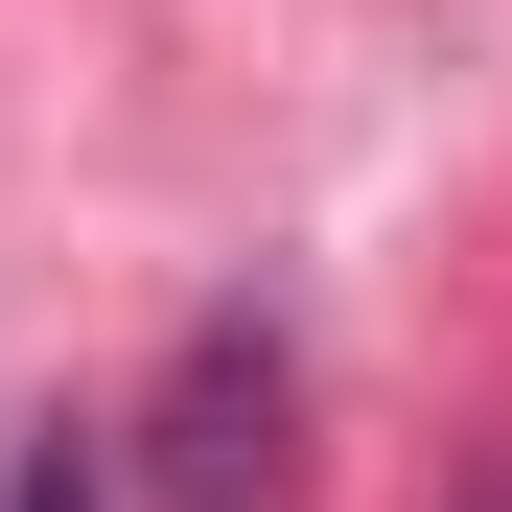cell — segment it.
Segmentation results:
<instances>
[{
  "label": "cell",
  "mask_w": 512,
  "mask_h": 512,
  "mask_svg": "<svg viewBox=\"0 0 512 512\" xmlns=\"http://www.w3.org/2000/svg\"><path fill=\"white\" fill-rule=\"evenodd\" d=\"M466 512H512V466H466Z\"/></svg>",
  "instance_id": "obj_3"
},
{
  "label": "cell",
  "mask_w": 512,
  "mask_h": 512,
  "mask_svg": "<svg viewBox=\"0 0 512 512\" xmlns=\"http://www.w3.org/2000/svg\"><path fill=\"white\" fill-rule=\"evenodd\" d=\"M280 419H303V350L256 303H210L187 373H163V512H256V489H280Z\"/></svg>",
  "instance_id": "obj_1"
},
{
  "label": "cell",
  "mask_w": 512,
  "mask_h": 512,
  "mask_svg": "<svg viewBox=\"0 0 512 512\" xmlns=\"http://www.w3.org/2000/svg\"><path fill=\"white\" fill-rule=\"evenodd\" d=\"M0 512H117V489H94V443H70V419H47V443L0 466Z\"/></svg>",
  "instance_id": "obj_2"
}]
</instances>
